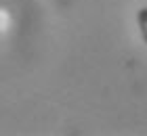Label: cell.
Listing matches in <instances>:
<instances>
[{"label": "cell", "mask_w": 147, "mask_h": 136, "mask_svg": "<svg viewBox=\"0 0 147 136\" xmlns=\"http://www.w3.org/2000/svg\"><path fill=\"white\" fill-rule=\"evenodd\" d=\"M137 23H139V31H141L143 42L147 44V6H143V9L137 13Z\"/></svg>", "instance_id": "1"}]
</instances>
